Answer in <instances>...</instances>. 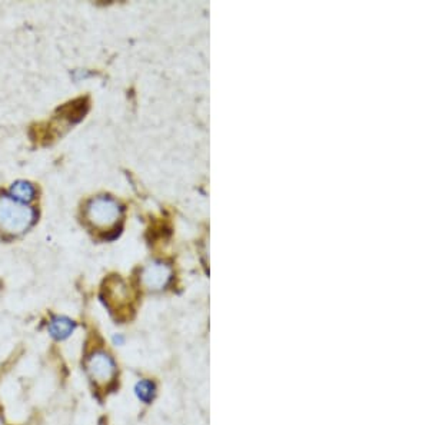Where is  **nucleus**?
I'll return each mask as SVG.
<instances>
[{"label":"nucleus","instance_id":"nucleus-2","mask_svg":"<svg viewBox=\"0 0 429 425\" xmlns=\"http://www.w3.org/2000/svg\"><path fill=\"white\" fill-rule=\"evenodd\" d=\"M119 206L115 200L101 196L93 199L86 209L89 222L96 228H109L119 218Z\"/></svg>","mask_w":429,"mask_h":425},{"label":"nucleus","instance_id":"nucleus-5","mask_svg":"<svg viewBox=\"0 0 429 425\" xmlns=\"http://www.w3.org/2000/svg\"><path fill=\"white\" fill-rule=\"evenodd\" d=\"M135 394L139 401L149 404L155 398L156 394V387L152 381L149 380H142L135 385Z\"/></svg>","mask_w":429,"mask_h":425},{"label":"nucleus","instance_id":"nucleus-1","mask_svg":"<svg viewBox=\"0 0 429 425\" xmlns=\"http://www.w3.org/2000/svg\"><path fill=\"white\" fill-rule=\"evenodd\" d=\"M35 221L33 209L11 196H0V231L9 235L23 234Z\"/></svg>","mask_w":429,"mask_h":425},{"label":"nucleus","instance_id":"nucleus-7","mask_svg":"<svg viewBox=\"0 0 429 425\" xmlns=\"http://www.w3.org/2000/svg\"><path fill=\"white\" fill-rule=\"evenodd\" d=\"M145 276H147L148 283L151 287H159V285H162V283H165V279H166V273H165V269L162 266H156V268L149 269V272Z\"/></svg>","mask_w":429,"mask_h":425},{"label":"nucleus","instance_id":"nucleus-9","mask_svg":"<svg viewBox=\"0 0 429 425\" xmlns=\"http://www.w3.org/2000/svg\"><path fill=\"white\" fill-rule=\"evenodd\" d=\"M0 425H2V422H0Z\"/></svg>","mask_w":429,"mask_h":425},{"label":"nucleus","instance_id":"nucleus-4","mask_svg":"<svg viewBox=\"0 0 429 425\" xmlns=\"http://www.w3.org/2000/svg\"><path fill=\"white\" fill-rule=\"evenodd\" d=\"M75 329H76V322L63 315L53 317L47 325L49 335L56 341L67 339L75 332Z\"/></svg>","mask_w":429,"mask_h":425},{"label":"nucleus","instance_id":"nucleus-8","mask_svg":"<svg viewBox=\"0 0 429 425\" xmlns=\"http://www.w3.org/2000/svg\"><path fill=\"white\" fill-rule=\"evenodd\" d=\"M123 342H125V339H123L120 335H115V336H113V344H115V345H122Z\"/></svg>","mask_w":429,"mask_h":425},{"label":"nucleus","instance_id":"nucleus-3","mask_svg":"<svg viewBox=\"0 0 429 425\" xmlns=\"http://www.w3.org/2000/svg\"><path fill=\"white\" fill-rule=\"evenodd\" d=\"M86 370L89 377L98 384L109 382L115 375V364L108 353L99 351L88 358Z\"/></svg>","mask_w":429,"mask_h":425},{"label":"nucleus","instance_id":"nucleus-6","mask_svg":"<svg viewBox=\"0 0 429 425\" xmlns=\"http://www.w3.org/2000/svg\"><path fill=\"white\" fill-rule=\"evenodd\" d=\"M12 195H13V198L16 199V200H30L32 198H33V195H35V188L30 185V183H28V182H23V181H19V182H16L13 186H12Z\"/></svg>","mask_w":429,"mask_h":425}]
</instances>
